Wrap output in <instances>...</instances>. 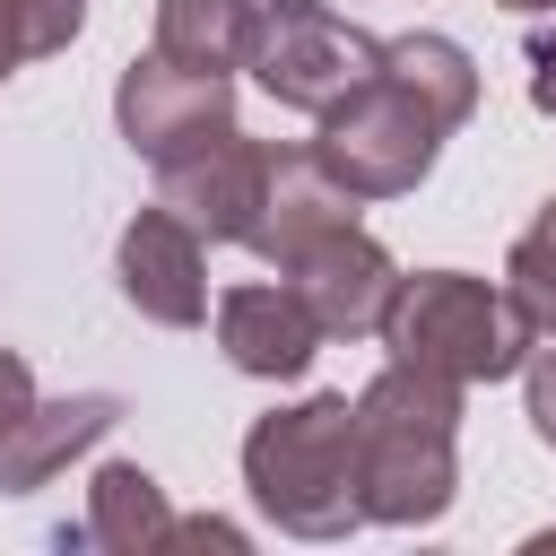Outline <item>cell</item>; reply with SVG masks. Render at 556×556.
I'll use <instances>...</instances> for the list:
<instances>
[{
	"mask_svg": "<svg viewBox=\"0 0 556 556\" xmlns=\"http://www.w3.org/2000/svg\"><path fill=\"white\" fill-rule=\"evenodd\" d=\"M382 70H391L443 130H460V122L478 113V61H469L452 35H391V43H382Z\"/></svg>",
	"mask_w": 556,
	"mask_h": 556,
	"instance_id": "obj_14",
	"label": "cell"
},
{
	"mask_svg": "<svg viewBox=\"0 0 556 556\" xmlns=\"http://www.w3.org/2000/svg\"><path fill=\"white\" fill-rule=\"evenodd\" d=\"M78 26H87V0H0V43H9V61H43V52H61Z\"/></svg>",
	"mask_w": 556,
	"mask_h": 556,
	"instance_id": "obj_16",
	"label": "cell"
},
{
	"mask_svg": "<svg viewBox=\"0 0 556 556\" xmlns=\"http://www.w3.org/2000/svg\"><path fill=\"white\" fill-rule=\"evenodd\" d=\"M530 556H556V530H539V539H530Z\"/></svg>",
	"mask_w": 556,
	"mask_h": 556,
	"instance_id": "obj_22",
	"label": "cell"
},
{
	"mask_svg": "<svg viewBox=\"0 0 556 556\" xmlns=\"http://www.w3.org/2000/svg\"><path fill=\"white\" fill-rule=\"evenodd\" d=\"M443 139H452V130H443L391 70H374L356 96H339V104L321 113L313 156H321V174L348 182L356 200H400V191H417V182L434 174Z\"/></svg>",
	"mask_w": 556,
	"mask_h": 556,
	"instance_id": "obj_4",
	"label": "cell"
},
{
	"mask_svg": "<svg viewBox=\"0 0 556 556\" xmlns=\"http://www.w3.org/2000/svg\"><path fill=\"white\" fill-rule=\"evenodd\" d=\"M460 382L426 365H382L356 391V513L382 530H426L460 495Z\"/></svg>",
	"mask_w": 556,
	"mask_h": 556,
	"instance_id": "obj_1",
	"label": "cell"
},
{
	"mask_svg": "<svg viewBox=\"0 0 556 556\" xmlns=\"http://www.w3.org/2000/svg\"><path fill=\"white\" fill-rule=\"evenodd\" d=\"M165 521H174L165 486H156L139 460H104V469L87 478V521L61 530V539L104 547V556H156V547H165Z\"/></svg>",
	"mask_w": 556,
	"mask_h": 556,
	"instance_id": "obj_13",
	"label": "cell"
},
{
	"mask_svg": "<svg viewBox=\"0 0 556 556\" xmlns=\"http://www.w3.org/2000/svg\"><path fill=\"white\" fill-rule=\"evenodd\" d=\"M504 9H556V0H504Z\"/></svg>",
	"mask_w": 556,
	"mask_h": 556,
	"instance_id": "obj_23",
	"label": "cell"
},
{
	"mask_svg": "<svg viewBox=\"0 0 556 556\" xmlns=\"http://www.w3.org/2000/svg\"><path fill=\"white\" fill-rule=\"evenodd\" d=\"M243 486L287 539H348L356 513V400L313 391L295 408L252 417L243 434Z\"/></svg>",
	"mask_w": 556,
	"mask_h": 556,
	"instance_id": "obj_2",
	"label": "cell"
},
{
	"mask_svg": "<svg viewBox=\"0 0 556 556\" xmlns=\"http://www.w3.org/2000/svg\"><path fill=\"white\" fill-rule=\"evenodd\" d=\"M521 382H530V426H539V443L556 452V339H539V348L521 356Z\"/></svg>",
	"mask_w": 556,
	"mask_h": 556,
	"instance_id": "obj_18",
	"label": "cell"
},
{
	"mask_svg": "<svg viewBox=\"0 0 556 556\" xmlns=\"http://www.w3.org/2000/svg\"><path fill=\"white\" fill-rule=\"evenodd\" d=\"M113 122L148 165H165V156L235 130V70H191V61L148 52L113 78Z\"/></svg>",
	"mask_w": 556,
	"mask_h": 556,
	"instance_id": "obj_6",
	"label": "cell"
},
{
	"mask_svg": "<svg viewBox=\"0 0 556 556\" xmlns=\"http://www.w3.org/2000/svg\"><path fill=\"white\" fill-rule=\"evenodd\" d=\"M356 208H365V200H356L348 182H330L313 148H278V156H269V191H261V226H252L243 252H261L269 269H287V261L313 252L321 235L356 226Z\"/></svg>",
	"mask_w": 556,
	"mask_h": 556,
	"instance_id": "obj_10",
	"label": "cell"
},
{
	"mask_svg": "<svg viewBox=\"0 0 556 556\" xmlns=\"http://www.w3.org/2000/svg\"><path fill=\"white\" fill-rule=\"evenodd\" d=\"M504 261H530V269H556V200H547V208H539V217L521 226V243H513Z\"/></svg>",
	"mask_w": 556,
	"mask_h": 556,
	"instance_id": "obj_21",
	"label": "cell"
},
{
	"mask_svg": "<svg viewBox=\"0 0 556 556\" xmlns=\"http://www.w3.org/2000/svg\"><path fill=\"white\" fill-rule=\"evenodd\" d=\"M278 278L295 287V304L313 313L321 339H365V330H382V313H391V295H400V261H391L365 226L321 235V243L295 252Z\"/></svg>",
	"mask_w": 556,
	"mask_h": 556,
	"instance_id": "obj_8",
	"label": "cell"
},
{
	"mask_svg": "<svg viewBox=\"0 0 556 556\" xmlns=\"http://www.w3.org/2000/svg\"><path fill=\"white\" fill-rule=\"evenodd\" d=\"M122 426V400L113 391H70V400H35L17 417V434L0 443V495H35L43 478H61L87 443H104Z\"/></svg>",
	"mask_w": 556,
	"mask_h": 556,
	"instance_id": "obj_12",
	"label": "cell"
},
{
	"mask_svg": "<svg viewBox=\"0 0 556 556\" xmlns=\"http://www.w3.org/2000/svg\"><path fill=\"white\" fill-rule=\"evenodd\" d=\"M217 348H226V365L235 374H261V382H295L304 365H313V348H321V330H313V313L295 304V287L278 278H252V287H226L217 295Z\"/></svg>",
	"mask_w": 556,
	"mask_h": 556,
	"instance_id": "obj_11",
	"label": "cell"
},
{
	"mask_svg": "<svg viewBox=\"0 0 556 556\" xmlns=\"http://www.w3.org/2000/svg\"><path fill=\"white\" fill-rule=\"evenodd\" d=\"M9 70H17V61H9V43H0V78H9Z\"/></svg>",
	"mask_w": 556,
	"mask_h": 556,
	"instance_id": "obj_24",
	"label": "cell"
},
{
	"mask_svg": "<svg viewBox=\"0 0 556 556\" xmlns=\"http://www.w3.org/2000/svg\"><path fill=\"white\" fill-rule=\"evenodd\" d=\"M521 61H530V104H539V113H556V26H530Z\"/></svg>",
	"mask_w": 556,
	"mask_h": 556,
	"instance_id": "obj_20",
	"label": "cell"
},
{
	"mask_svg": "<svg viewBox=\"0 0 556 556\" xmlns=\"http://www.w3.org/2000/svg\"><path fill=\"white\" fill-rule=\"evenodd\" d=\"M35 408V374H26V356L17 348H0V443L17 434V417Z\"/></svg>",
	"mask_w": 556,
	"mask_h": 556,
	"instance_id": "obj_19",
	"label": "cell"
},
{
	"mask_svg": "<svg viewBox=\"0 0 556 556\" xmlns=\"http://www.w3.org/2000/svg\"><path fill=\"white\" fill-rule=\"evenodd\" d=\"M113 269H122V295H130L148 321H165V330H200V321H208V252H200V235H191L165 200L122 226Z\"/></svg>",
	"mask_w": 556,
	"mask_h": 556,
	"instance_id": "obj_9",
	"label": "cell"
},
{
	"mask_svg": "<svg viewBox=\"0 0 556 556\" xmlns=\"http://www.w3.org/2000/svg\"><path fill=\"white\" fill-rule=\"evenodd\" d=\"M243 70L261 78L269 104L321 122L339 96H356V87L382 70V43H374L365 26H348L339 9H321V0H269V9L252 17Z\"/></svg>",
	"mask_w": 556,
	"mask_h": 556,
	"instance_id": "obj_5",
	"label": "cell"
},
{
	"mask_svg": "<svg viewBox=\"0 0 556 556\" xmlns=\"http://www.w3.org/2000/svg\"><path fill=\"white\" fill-rule=\"evenodd\" d=\"M382 348L400 365H426V374H452L460 391L469 382H504L521 374V356L539 348L530 321L513 313L504 287L469 278V269H417L400 278L391 313H382Z\"/></svg>",
	"mask_w": 556,
	"mask_h": 556,
	"instance_id": "obj_3",
	"label": "cell"
},
{
	"mask_svg": "<svg viewBox=\"0 0 556 556\" xmlns=\"http://www.w3.org/2000/svg\"><path fill=\"white\" fill-rule=\"evenodd\" d=\"M182 547H217V556H243L252 539H243L235 521H217V513H191V521L174 513V521H165V547H156V556H182Z\"/></svg>",
	"mask_w": 556,
	"mask_h": 556,
	"instance_id": "obj_17",
	"label": "cell"
},
{
	"mask_svg": "<svg viewBox=\"0 0 556 556\" xmlns=\"http://www.w3.org/2000/svg\"><path fill=\"white\" fill-rule=\"evenodd\" d=\"M261 0H156V52L191 70H243Z\"/></svg>",
	"mask_w": 556,
	"mask_h": 556,
	"instance_id": "obj_15",
	"label": "cell"
},
{
	"mask_svg": "<svg viewBox=\"0 0 556 556\" xmlns=\"http://www.w3.org/2000/svg\"><path fill=\"white\" fill-rule=\"evenodd\" d=\"M269 139H243V130H217L182 156L156 165V200L200 235V243H252L261 226V191H269Z\"/></svg>",
	"mask_w": 556,
	"mask_h": 556,
	"instance_id": "obj_7",
	"label": "cell"
}]
</instances>
